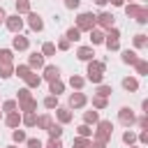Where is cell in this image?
Returning a JSON list of instances; mask_svg holds the SVG:
<instances>
[{
    "instance_id": "6da1fadb",
    "label": "cell",
    "mask_w": 148,
    "mask_h": 148,
    "mask_svg": "<svg viewBox=\"0 0 148 148\" xmlns=\"http://www.w3.org/2000/svg\"><path fill=\"white\" fill-rule=\"evenodd\" d=\"M104 72H106V65L104 60H88V67H86V81L90 83H102L104 81Z\"/></svg>"
},
{
    "instance_id": "7a4b0ae2",
    "label": "cell",
    "mask_w": 148,
    "mask_h": 148,
    "mask_svg": "<svg viewBox=\"0 0 148 148\" xmlns=\"http://www.w3.org/2000/svg\"><path fill=\"white\" fill-rule=\"evenodd\" d=\"M97 130L92 132V139L95 141H102V143H109L111 141V136H113V123L111 120H97V125H95Z\"/></svg>"
},
{
    "instance_id": "3957f363",
    "label": "cell",
    "mask_w": 148,
    "mask_h": 148,
    "mask_svg": "<svg viewBox=\"0 0 148 148\" xmlns=\"http://www.w3.org/2000/svg\"><path fill=\"white\" fill-rule=\"evenodd\" d=\"M76 28H79L81 32H90L92 28H97V25H95V14H92V12H81V14L76 16Z\"/></svg>"
},
{
    "instance_id": "277c9868",
    "label": "cell",
    "mask_w": 148,
    "mask_h": 148,
    "mask_svg": "<svg viewBox=\"0 0 148 148\" xmlns=\"http://www.w3.org/2000/svg\"><path fill=\"white\" fill-rule=\"evenodd\" d=\"M113 23H116V16L109 12H99L95 16V25H99V30H109V28H113Z\"/></svg>"
},
{
    "instance_id": "5b68a950",
    "label": "cell",
    "mask_w": 148,
    "mask_h": 148,
    "mask_svg": "<svg viewBox=\"0 0 148 148\" xmlns=\"http://www.w3.org/2000/svg\"><path fill=\"white\" fill-rule=\"evenodd\" d=\"M88 104V97H86V92H81V90H76V92H72L69 95V102H67V106L74 111V109H83Z\"/></svg>"
},
{
    "instance_id": "8992f818",
    "label": "cell",
    "mask_w": 148,
    "mask_h": 148,
    "mask_svg": "<svg viewBox=\"0 0 148 148\" xmlns=\"http://www.w3.org/2000/svg\"><path fill=\"white\" fill-rule=\"evenodd\" d=\"M118 120H120V125L132 127V125L136 123V116H134V111H132L130 106H120V111H118Z\"/></svg>"
},
{
    "instance_id": "52a82bcc",
    "label": "cell",
    "mask_w": 148,
    "mask_h": 148,
    "mask_svg": "<svg viewBox=\"0 0 148 148\" xmlns=\"http://www.w3.org/2000/svg\"><path fill=\"white\" fill-rule=\"evenodd\" d=\"M5 25H7V30L9 32H21L23 30V18H21V14H12V16H7L5 18Z\"/></svg>"
},
{
    "instance_id": "ba28073f",
    "label": "cell",
    "mask_w": 148,
    "mask_h": 148,
    "mask_svg": "<svg viewBox=\"0 0 148 148\" xmlns=\"http://www.w3.org/2000/svg\"><path fill=\"white\" fill-rule=\"evenodd\" d=\"M25 16H28V28H30L32 32H42V30H44V18H42L39 14H35V12H28Z\"/></svg>"
},
{
    "instance_id": "9c48e42d",
    "label": "cell",
    "mask_w": 148,
    "mask_h": 148,
    "mask_svg": "<svg viewBox=\"0 0 148 148\" xmlns=\"http://www.w3.org/2000/svg\"><path fill=\"white\" fill-rule=\"evenodd\" d=\"M39 76H42V81H56V79H60V67L58 65H44Z\"/></svg>"
},
{
    "instance_id": "30bf717a",
    "label": "cell",
    "mask_w": 148,
    "mask_h": 148,
    "mask_svg": "<svg viewBox=\"0 0 148 148\" xmlns=\"http://www.w3.org/2000/svg\"><path fill=\"white\" fill-rule=\"evenodd\" d=\"M56 118H58V123H60V125H67V123H72L74 113H72V109H69V106H56Z\"/></svg>"
},
{
    "instance_id": "8fae6325",
    "label": "cell",
    "mask_w": 148,
    "mask_h": 148,
    "mask_svg": "<svg viewBox=\"0 0 148 148\" xmlns=\"http://www.w3.org/2000/svg\"><path fill=\"white\" fill-rule=\"evenodd\" d=\"M12 49H14V51H28V49H30V39L23 37L21 32H16V37L12 39Z\"/></svg>"
},
{
    "instance_id": "7c38bea8",
    "label": "cell",
    "mask_w": 148,
    "mask_h": 148,
    "mask_svg": "<svg viewBox=\"0 0 148 148\" xmlns=\"http://www.w3.org/2000/svg\"><path fill=\"white\" fill-rule=\"evenodd\" d=\"M28 67H30V69H42V67H44V56H42L39 51H32V53L28 56Z\"/></svg>"
},
{
    "instance_id": "4fadbf2b",
    "label": "cell",
    "mask_w": 148,
    "mask_h": 148,
    "mask_svg": "<svg viewBox=\"0 0 148 148\" xmlns=\"http://www.w3.org/2000/svg\"><path fill=\"white\" fill-rule=\"evenodd\" d=\"M76 58L83 60V62H88V60L95 58V49H92V46H79V49H76Z\"/></svg>"
},
{
    "instance_id": "5bb4252c",
    "label": "cell",
    "mask_w": 148,
    "mask_h": 148,
    "mask_svg": "<svg viewBox=\"0 0 148 148\" xmlns=\"http://www.w3.org/2000/svg\"><path fill=\"white\" fill-rule=\"evenodd\" d=\"M5 125L12 127V130L18 127V125H21V111H18V109H16V111H9V113L5 116Z\"/></svg>"
},
{
    "instance_id": "9a60e30c",
    "label": "cell",
    "mask_w": 148,
    "mask_h": 148,
    "mask_svg": "<svg viewBox=\"0 0 148 148\" xmlns=\"http://www.w3.org/2000/svg\"><path fill=\"white\" fill-rule=\"evenodd\" d=\"M120 60H123L125 65H132V67H134V62L139 60V56H136V51H132V49H123V51H120Z\"/></svg>"
},
{
    "instance_id": "2e32d148",
    "label": "cell",
    "mask_w": 148,
    "mask_h": 148,
    "mask_svg": "<svg viewBox=\"0 0 148 148\" xmlns=\"http://www.w3.org/2000/svg\"><path fill=\"white\" fill-rule=\"evenodd\" d=\"M88 39H90V46H97V44H104V32L99 28H92L88 32Z\"/></svg>"
},
{
    "instance_id": "e0dca14e",
    "label": "cell",
    "mask_w": 148,
    "mask_h": 148,
    "mask_svg": "<svg viewBox=\"0 0 148 148\" xmlns=\"http://www.w3.org/2000/svg\"><path fill=\"white\" fill-rule=\"evenodd\" d=\"M141 7H143V5H136V2H127V5H123V9H125L127 18H136V16H139V12H141Z\"/></svg>"
},
{
    "instance_id": "ac0fdd59",
    "label": "cell",
    "mask_w": 148,
    "mask_h": 148,
    "mask_svg": "<svg viewBox=\"0 0 148 148\" xmlns=\"http://www.w3.org/2000/svg\"><path fill=\"white\" fill-rule=\"evenodd\" d=\"M23 81H25V86H28L30 90H32V88H39V86H42V76H39V74H35V69H32V72H30V74H28V76H25Z\"/></svg>"
},
{
    "instance_id": "d6986e66",
    "label": "cell",
    "mask_w": 148,
    "mask_h": 148,
    "mask_svg": "<svg viewBox=\"0 0 148 148\" xmlns=\"http://www.w3.org/2000/svg\"><path fill=\"white\" fill-rule=\"evenodd\" d=\"M97 120H99V111L97 109H90V111H83V123L86 125H97Z\"/></svg>"
},
{
    "instance_id": "ffe728a7",
    "label": "cell",
    "mask_w": 148,
    "mask_h": 148,
    "mask_svg": "<svg viewBox=\"0 0 148 148\" xmlns=\"http://www.w3.org/2000/svg\"><path fill=\"white\" fill-rule=\"evenodd\" d=\"M21 125H25V127H35V125H37V113H35V111H25V113H21Z\"/></svg>"
},
{
    "instance_id": "44dd1931",
    "label": "cell",
    "mask_w": 148,
    "mask_h": 148,
    "mask_svg": "<svg viewBox=\"0 0 148 148\" xmlns=\"http://www.w3.org/2000/svg\"><path fill=\"white\" fill-rule=\"evenodd\" d=\"M51 123H53V116H51V113H42V116H37V125H35V127H39V130L46 132V130L51 127Z\"/></svg>"
},
{
    "instance_id": "7402d4cb",
    "label": "cell",
    "mask_w": 148,
    "mask_h": 148,
    "mask_svg": "<svg viewBox=\"0 0 148 148\" xmlns=\"http://www.w3.org/2000/svg\"><path fill=\"white\" fill-rule=\"evenodd\" d=\"M123 88H125L127 92H136V90H139V79H134V76H125V79H123Z\"/></svg>"
},
{
    "instance_id": "603a6c76",
    "label": "cell",
    "mask_w": 148,
    "mask_h": 148,
    "mask_svg": "<svg viewBox=\"0 0 148 148\" xmlns=\"http://www.w3.org/2000/svg\"><path fill=\"white\" fill-rule=\"evenodd\" d=\"M18 111H21V113H25V111H37V99L30 97V99L18 102Z\"/></svg>"
},
{
    "instance_id": "cb8c5ba5",
    "label": "cell",
    "mask_w": 148,
    "mask_h": 148,
    "mask_svg": "<svg viewBox=\"0 0 148 148\" xmlns=\"http://www.w3.org/2000/svg\"><path fill=\"white\" fill-rule=\"evenodd\" d=\"M49 92L58 97L60 92H65V83H62L60 79H56V81H49Z\"/></svg>"
},
{
    "instance_id": "d4e9b609",
    "label": "cell",
    "mask_w": 148,
    "mask_h": 148,
    "mask_svg": "<svg viewBox=\"0 0 148 148\" xmlns=\"http://www.w3.org/2000/svg\"><path fill=\"white\" fill-rule=\"evenodd\" d=\"M0 65H14V51L12 49H0Z\"/></svg>"
},
{
    "instance_id": "484cf974",
    "label": "cell",
    "mask_w": 148,
    "mask_h": 148,
    "mask_svg": "<svg viewBox=\"0 0 148 148\" xmlns=\"http://www.w3.org/2000/svg\"><path fill=\"white\" fill-rule=\"evenodd\" d=\"M134 69H136L139 76H148V60H146V58H139V60L134 62Z\"/></svg>"
},
{
    "instance_id": "4316f807",
    "label": "cell",
    "mask_w": 148,
    "mask_h": 148,
    "mask_svg": "<svg viewBox=\"0 0 148 148\" xmlns=\"http://www.w3.org/2000/svg\"><path fill=\"white\" fill-rule=\"evenodd\" d=\"M65 39H67V42H79V39H81V30H79L76 25L67 28V32H65Z\"/></svg>"
},
{
    "instance_id": "83f0119b",
    "label": "cell",
    "mask_w": 148,
    "mask_h": 148,
    "mask_svg": "<svg viewBox=\"0 0 148 148\" xmlns=\"http://www.w3.org/2000/svg\"><path fill=\"white\" fill-rule=\"evenodd\" d=\"M69 86H72L74 90H83L86 79H83V76H79V74H72V76H69Z\"/></svg>"
},
{
    "instance_id": "f1b7e54d",
    "label": "cell",
    "mask_w": 148,
    "mask_h": 148,
    "mask_svg": "<svg viewBox=\"0 0 148 148\" xmlns=\"http://www.w3.org/2000/svg\"><path fill=\"white\" fill-rule=\"evenodd\" d=\"M106 106H109V97H99V95H92V109L102 111V109H106Z\"/></svg>"
},
{
    "instance_id": "f546056e",
    "label": "cell",
    "mask_w": 148,
    "mask_h": 148,
    "mask_svg": "<svg viewBox=\"0 0 148 148\" xmlns=\"http://www.w3.org/2000/svg\"><path fill=\"white\" fill-rule=\"evenodd\" d=\"M46 132H49V139H60L62 136V125L60 123H51V127Z\"/></svg>"
},
{
    "instance_id": "4dcf8cb0",
    "label": "cell",
    "mask_w": 148,
    "mask_h": 148,
    "mask_svg": "<svg viewBox=\"0 0 148 148\" xmlns=\"http://www.w3.org/2000/svg\"><path fill=\"white\" fill-rule=\"evenodd\" d=\"M134 49H146L148 46V35H143V32H139V35H134Z\"/></svg>"
},
{
    "instance_id": "1f68e13d",
    "label": "cell",
    "mask_w": 148,
    "mask_h": 148,
    "mask_svg": "<svg viewBox=\"0 0 148 148\" xmlns=\"http://www.w3.org/2000/svg\"><path fill=\"white\" fill-rule=\"evenodd\" d=\"M39 53H42L44 58H51V56H56V44H53V42H44Z\"/></svg>"
},
{
    "instance_id": "d6a6232c",
    "label": "cell",
    "mask_w": 148,
    "mask_h": 148,
    "mask_svg": "<svg viewBox=\"0 0 148 148\" xmlns=\"http://www.w3.org/2000/svg\"><path fill=\"white\" fill-rule=\"evenodd\" d=\"M25 139H28V136H25V132H23V130H18V127H14V132H12V141H14L16 146H21V143H25Z\"/></svg>"
},
{
    "instance_id": "836d02e7",
    "label": "cell",
    "mask_w": 148,
    "mask_h": 148,
    "mask_svg": "<svg viewBox=\"0 0 148 148\" xmlns=\"http://www.w3.org/2000/svg\"><path fill=\"white\" fill-rule=\"evenodd\" d=\"M42 104H44V109H49V111H53V109L58 106V97H56V95H46V97L42 99Z\"/></svg>"
},
{
    "instance_id": "e575fe53",
    "label": "cell",
    "mask_w": 148,
    "mask_h": 148,
    "mask_svg": "<svg viewBox=\"0 0 148 148\" xmlns=\"http://www.w3.org/2000/svg\"><path fill=\"white\" fill-rule=\"evenodd\" d=\"M76 136H86V139H90V136H92V127L86 125V123H81V125L76 127Z\"/></svg>"
},
{
    "instance_id": "d590c367",
    "label": "cell",
    "mask_w": 148,
    "mask_h": 148,
    "mask_svg": "<svg viewBox=\"0 0 148 148\" xmlns=\"http://www.w3.org/2000/svg\"><path fill=\"white\" fill-rule=\"evenodd\" d=\"M123 143L125 146H132V143H136V132H132L130 127L123 132Z\"/></svg>"
},
{
    "instance_id": "8d00e7d4",
    "label": "cell",
    "mask_w": 148,
    "mask_h": 148,
    "mask_svg": "<svg viewBox=\"0 0 148 148\" xmlns=\"http://www.w3.org/2000/svg\"><path fill=\"white\" fill-rule=\"evenodd\" d=\"M111 92H113V88H111V86H106V83H97L95 95H99V97H109Z\"/></svg>"
},
{
    "instance_id": "74e56055",
    "label": "cell",
    "mask_w": 148,
    "mask_h": 148,
    "mask_svg": "<svg viewBox=\"0 0 148 148\" xmlns=\"http://www.w3.org/2000/svg\"><path fill=\"white\" fill-rule=\"evenodd\" d=\"M0 109H2V113H9V111H16V109H18V102H16V99H5Z\"/></svg>"
},
{
    "instance_id": "f35d334b",
    "label": "cell",
    "mask_w": 148,
    "mask_h": 148,
    "mask_svg": "<svg viewBox=\"0 0 148 148\" xmlns=\"http://www.w3.org/2000/svg\"><path fill=\"white\" fill-rule=\"evenodd\" d=\"M30 9V0H16V14H28Z\"/></svg>"
},
{
    "instance_id": "ab89813d",
    "label": "cell",
    "mask_w": 148,
    "mask_h": 148,
    "mask_svg": "<svg viewBox=\"0 0 148 148\" xmlns=\"http://www.w3.org/2000/svg\"><path fill=\"white\" fill-rule=\"evenodd\" d=\"M30 72H32V69H30L28 65H16V67H14V74H16L18 79H25V76H28Z\"/></svg>"
},
{
    "instance_id": "60d3db41",
    "label": "cell",
    "mask_w": 148,
    "mask_h": 148,
    "mask_svg": "<svg viewBox=\"0 0 148 148\" xmlns=\"http://www.w3.org/2000/svg\"><path fill=\"white\" fill-rule=\"evenodd\" d=\"M14 76V65H0V79Z\"/></svg>"
},
{
    "instance_id": "b9f144b4",
    "label": "cell",
    "mask_w": 148,
    "mask_h": 148,
    "mask_svg": "<svg viewBox=\"0 0 148 148\" xmlns=\"http://www.w3.org/2000/svg\"><path fill=\"white\" fill-rule=\"evenodd\" d=\"M88 146H90V139H86V136H76L72 141V148H88Z\"/></svg>"
},
{
    "instance_id": "7bdbcfd3",
    "label": "cell",
    "mask_w": 148,
    "mask_h": 148,
    "mask_svg": "<svg viewBox=\"0 0 148 148\" xmlns=\"http://www.w3.org/2000/svg\"><path fill=\"white\" fill-rule=\"evenodd\" d=\"M134 21L141 23V25H146V23H148V7H141V12H139V16H136Z\"/></svg>"
},
{
    "instance_id": "ee69618b",
    "label": "cell",
    "mask_w": 148,
    "mask_h": 148,
    "mask_svg": "<svg viewBox=\"0 0 148 148\" xmlns=\"http://www.w3.org/2000/svg\"><path fill=\"white\" fill-rule=\"evenodd\" d=\"M69 46H72V42H67L65 37L56 42V51H69Z\"/></svg>"
},
{
    "instance_id": "f6af8a7d",
    "label": "cell",
    "mask_w": 148,
    "mask_h": 148,
    "mask_svg": "<svg viewBox=\"0 0 148 148\" xmlns=\"http://www.w3.org/2000/svg\"><path fill=\"white\" fill-rule=\"evenodd\" d=\"M30 97H32V92H30V88L25 86V88L18 90V99H16V102H23V99H30Z\"/></svg>"
},
{
    "instance_id": "bcb514c9",
    "label": "cell",
    "mask_w": 148,
    "mask_h": 148,
    "mask_svg": "<svg viewBox=\"0 0 148 148\" xmlns=\"http://www.w3.org/2000/svg\"><path fill=\"white\" fill-rule=\"evenodd\" d=\"M25 146H28V148H42L44 143H42L37 136H30V139H25Z\"/></svg>"
},
{
    "instance_id": "7dc6e473",
    "label": "cell",
    "mask_w": 148,
    "mask_h": 148,
    "mask_svg": "<svg viewBox=\"0 0 148 148\" xmlns=\"http://www.w3.org/2000/svg\"><path fill=\"white\" fill-rule=\"evenodd\" d=\"M136 125H139L141 130H148V113H143L141 118H136Z\"/></svg>"
},
{
    "instance_id": "c3c4849f",
    "label": "cell",
    "mask_w": 148,
    "mask_h": 148,
    "mask_svg": "<svg viewBox=\"0 0 148 148\" xmlns=\"http://www.w3.org/2000/svg\"><path fill=\"white\" fill-rule=\"evenodd\" d=\"M44 148H62V141H60V139H49Z\"/></svg>"
},
{
    "instance_id": "681fc988",
    "label": "cell",
    "mask_w": 148,
    "mask_h": 148,
    "mask_svg": "<svg viewBox=\"0 0 148 148\" xmlns=\"http://www.w3.org/2000/svg\"><path fill=\"white\" fill-rule=\"evenodd\" d=\"M136 141H139L141 146H146V143H148V132H146V130L139 132V134H136Z\"/></svg>"
},
{
    "instance_id": "f907efd6",
    "label": "cell",
    "mask_w": 148,
    "mask_h": 148,
    "mask_svg": "<svg viewBox=\"0 0 148 148\" xmlns=\"http://www.w3.org/2000/svg\"><path fill=\"white\" fill-rule=\"evenodd\" d=\"M79 5H81V0H65L67 9H79Z\"/></svg>"
},
{
    "instance_id": "816d5d0a",
    "label": "cell",
    "mask_w": 148,
    "mask_h": 148,
    "mask_svg": "<svg viewBox=\"0 0 148 148\" xmlns=\"http://www.w3.org/2000/svg\"><path fill=\"white\" fill-rule=\"evenodd\" d=\"M88 148H106V143H102V141H95V139H92Z\"/></svg>"
},
{
    "instance_id": "f5cc1de1",
    "label": "cell",
    "mask_w": 148,
    "mask_h": 148,
    "mask_svg": "<svg viewBox=\"0 0 148 148\" xmlns=\"http://www.w3.org/2000/svg\"><path fill=\"white\" fill-rule=\"evenodd\" d=\"M109 2H111L113 7H123V5H125V0H109Z\"/></svg>"
},
{
    "instance_id": "db71d44e",
    "label": "cell",
    "mask_w": 148,
    "mask_h": 148,
    "mask_svg": "<svg viewBox=\"0 0 148 148\" xmlns=\"http://www.w3.org/2000/svg\"><path fill=\"white\" fill-rule=\"evenodd\" d=\"M5 18H7V12H5V9H2V7H0V25H2V23H5Z\"/></svg>"
},
{
    "instance_id": "11a10c76",
    "label": "cell",
    "mask_w": 148,
    "mask_h": 148,
    "mask_svg": "<svg viewBox=\"0 0 148 148\" xmlns=\"http://www.w3.org/2000/svg\"><path fill=\"white\" fill-rule=\"evenodd\" d=\"M141 109H143V113H148V99H143V102H141Z\"/></svg>"
},
{
    "instance_id": "9f6ffc18",
    "label": "cell",
    "mask_w": 148,
    "mask_h": 148,
    "mask_svg": "<svg viewBox=\"0 0 148 148\" xmlns=\"http://www.w3.org/2000/svg\"><path fill=\"white\" fill-rule=\"evenodd\" d=\"M106 2H109V0H95V5H97V7H104Z\"/></svg>"
},
{
    "instance_id": "6f0895ef",
    "label": "cell",
    "mask_w": 148,
    "mask_h": 148,
    "mask_svg": "<svg viewBox=\"0 0 148 148\" xmlns=\"http://www.w3.org/2000/svg\"><path fill=\"white\" fill-rule=\"evenodd\" d=\"M7 148H18V146H16V143H12V146H7Z\"/></svg>"
},
{
    "instance_id": "680465c9",
    "label": "cell",
    "mask_w": 148,
    "mask_h": 148,
    "mask_svg": "<svg viewBox=\"0 0 148 148\" xmlns=\"http://www.w3.org/2000/svg\"><path fill=\"white\" fill-rule=\"evenodd\" d=\"M130 148H141V146H134V143H132V146H130Z\"/></svg>"
},
{
    "instance_id": "91938a15",
    "label": "cell",
    "mask_w": 148,
    "mask_h": 148,
    "mask_svg": "<svg viewBox=\"0 0 148 148\" xmlns=\"http://www.w3.org/2000/svg\"><path fill=\"white\" fill-rule=\"evenodd\" d=\"M0 118H2V109H0Z\"/></svg>"
},
{
    "instance_id": "94428289",
    "label": "cell",
    "mask_w": 148,
    "mask_h": 148,
    "mask_svg": "<svg viewBox=\"0 0 148 148\" xmlns=\"http://www.w3.org/2000/svg\"><path fill=\"white\" fill-rule=\"evenodd\" d=\"M42 148H44V146H42Z\"/></svg>"
}]
</instances>
